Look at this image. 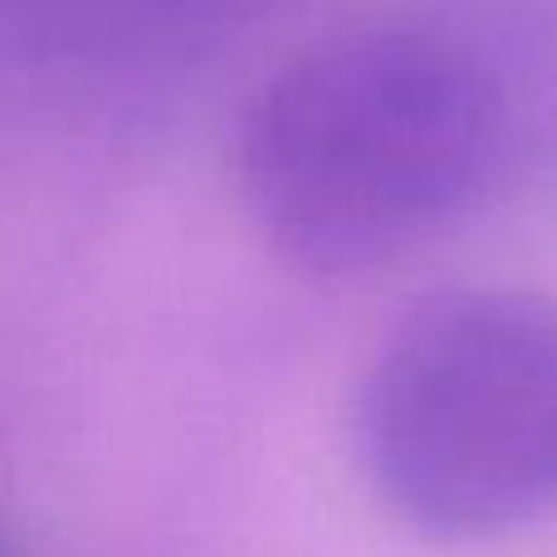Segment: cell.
Masks as SVG:
<instances>
[{
    "mask_svg": "<svg viewBox=\"0 0 557 557\" xmlns=\"http://www.w3.org/2000/svg\"><path fill=\"white\" fill-rule=\"evenodd\" d=\"M504 98L425 29H347L288 54L235 133V191L294 270L347 278L450 231L494 182Z\"/></svg>",
    "mask_w": 557,
    "mask_h": 557,
    "instance_id": "6da1fadb",
    "label": "cell"
},
{
    "mask_svg": "<svg viewBox=\"0 0 557 557\" xmlns=\"http://www.w3.org/2000/svg\"><path fill=\"white\" fill-rule=\"evenodd\" d=\"M362 480L411 533L494 543L557 519V304L509 284L421 294L352 392Z\"/></svg>",
    "mask_w": 557,
    "mask_h": 557,
    "instance_id": "7a4b0ae2",
    "label": "cell"
},
{
    "mask_svg": "<svg viewBox=\"0 0 557 557\" xmlns=\"http://www.w3.org/2000/svg\"><path fill=\"white\" fill-rule=\"evenodd\" d=\"M152 5L186 20H250L260 10H274L278 0H152Z\"/></svg>",
    "mask_w": 557,
    "mask_h": 557,
    "instance_id": "3957f363",
    "label": "cell"
},
{
    "mask_svg": "<svg viewBox=\"0 0 557 557\" xmlns=\"http://www.w3.org/2000/svg\"><path fill=\"white\" fill-rule=\"evenodd\" d=\"M0 557H15V553H10V548H5V539H0Z\"/></svg>",
    "mask_w": 557,
    "mask_h": 557,
    "instance_id": "277c9868",
    "label": "cell"
}]
</instances>
